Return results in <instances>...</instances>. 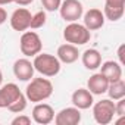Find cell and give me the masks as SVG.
Segmentation results:
<instances>
[{
	"mask_svg": "<svg viewBox=\"0 0 125 125\" xmlns=\"http://www.w3.org/2000/svg\"><path fill=\"white\" fill-rule=\"evenodd\" d=\"M71 102L75 107H78L80 110H85V109H90L94 103V99H93V94L87 90V88H78L72 93L71 96Z\"/></svg>",
	"mask_w": 125,
	"mask_h": 125,
	"instance_id": "obj_15",
	"label": "cell"
},
{
	"mask_svg": "<svg viewBox=\"0 0 125 125\" xmlns=\"http://www.w3.org/2000/svg\"><path fill=\"white\" fill-rule=\"evenodd\" d=\"M99 68H100V72L107 78L109 83L122 78V65L116 60H106Z\"/></svg>",
	"mask_w": 125,
	"mask_h": 125,
	"instance_id": "obj_16",
	"label": "cell"
},
{
	"mask_svg": "<svg viewBox=\"0 0 125 125\" xmlns=\"http://www.w3.org/2000/svg\"><path fill=\"white\" fill-rule=\"evenodd\" d=\"M107 85H109V81H107V78L102 72L93 74L88 78V81H87V90L93 96H102V94H104L106 90H107Z\"/></svg>",
	"mask_w": 125,
	"mask_h": 125,
	"instance_id": "obj_14",
	"label": "cell"
},
{
	"mask_svg": "<svg viewBox=\"0 0 125 125\" xmlns=\"http://www.w3.org/2000/svg\"><path fill=\"white\" fill-rule=\"evenodd\" d=\"M46 21H47V15L44 10H40L37 13L32 15L31 18V24H30V28L31 30H38V28H43L46 25Z\"/></svg>",
	"mask_w": 125,
	"mask_h": 125,
	"instance_id": "obj_20",
	"label": "cell"
},
{
	"mask_svg": "<svg viewBox=\"0 0 125 125\" xmlns=\"http://www.w3.org/2000/svg\"><path fill=\"white\" fill-rule=\"evenodd\" d=\"M56 57L60 60V63H66V65H71L74 62L78 60L80 57V52H78V47L71 44V43H65V44H60L57 47V53H56Z\"/></svg>",
	"mask_w": 125,
	"mask_h": 125,
	"instance_id": "obj_13",
	"label": "cell"
},
{
	"mask_svg": "<svg viewBox=\"0 0 125 125\" xmlns=\"http://www.w3.org/2000/svg\"><path fill=\"white\" fill-rule=\"evenodd\" d=\"M34 65L32 62L27 57H21L16 59L13 63V75L19 80V81H30L34 77Z\"/></svg>",
	"mask_w": 125,
	"mask_h": 125,
	"instance_id": "obj_11",
	"label": "cell"
},
{
	"mask_svg": "<svg viewBox=\"0 0 125 125\" xmlns=\"http://www.w3.org/2000/svg\"><path fill=\"white\" fill-rule=\"evenodd\" d=\"M59 13L62 16V19L66 22H77L78 19L83 18L84 8L80 0H62Z\"/></svg>",
	"mask_w": 125,
	"mask_h": 125,
	"instance_id": "obj_6",
	"label": "cell"
},
{
	"mask_svg": "<svg viewBox=\"0 0 125 125\" xmlns=\"http://www.w3.org/2000/svg\"><path fill=\"white\" fill-rule=\"evenodd\" d=\"M3 83V72H2V68H0V85Z\"/></svg>",
	"mask_w": 125,
	"mask_h": 125,
	"instance_id": "obj_30",
	"label": "cell"
},
{
	"mask_svg": "<svg viewBox=\"0 0 125 125\" xmlns=\"http://www.w3.org/2000/svg\"><path fill=\"white\" fill-rule=\"evenodd\" d=\"M6 21H8V13L3 8H0V25H3Z\"/></svg>",
	"mask_w": 125,
	"mask_h": 125,
	"instance_id": "obj_27",
	"label": "cell"
},
{
	"mask_svg": "<svg viewBox=\"0 0 125 125\" xmlns=\"http://www.w3.org/2000/svg\"><path fill=\"white\" fill-rule=\"evenodd\" d=\"M32 65L38 74H41L43 77H49V78L56 77L62 68L60 60L56 56H53L50 53H41V52L34 56Z\"/></svg>",
	"mask_w": 125,
	"mask_h": 125,
	"instance_id": "obj_2",
	"label": "cell"
},
{
	"mask_svg": "<svg viewBox=\"0 0 125 125\" xmlns=\"http://www.w3.org/2000/svg\"><path fill=\"white\" fill-rule=\"evenodd\" d=\"M53 121L56 125H78L81 122V110L75 106L63 107L54 115Z\"/></svg>",
	"mask_w": 125,
	"mask_h": 125,
	"instance_id": "obj_7",
	"label": "cell"
},
{
	"mask_svg": "<svg viewBox=\"0 0 125 125\" xmlns=\"http://www.w3.org/2000/svg\"><path fill=\"white\" fill-rule=\"evenodd\" d=\"M106 93L109 94V99L113 100V102L125 97V81H124V78H119L116 81L109 83Z\"/></svg>",
	"mask_w": 125,
	"mask_h": 125,
	"instance_id": "obj_18",
	"label": "cell"
},
{
	"mask_svg": "<svg viewBox=\"0 0 125 125\" xmlns=\"http://www.w3.org/2000/svg\"><path fill=\"white\" fill-rule=\"evenodd\" d=\"M115 102L110 99H102L97 103H93V118L100 125H107L115 118Z\"/></svg>",
	"mask_w": 125,
	"mask_h": 125,
	"instance_id": "obj_4",
	"label": "cell"
},
{
	"mask_svg": "<svg viewBox=\"0 0 125 125\" xmlns=\"http://www.w3.org/2000/svg\"><path fill=\"white\" fill-rule=\"evenodd\" d=\"M10 124L12 125H31V118L27 116V115H19L18 113V116L13 118Z\"/></svg>",
	"mask_w": 125,
	"mask_h": 125,
	"instance_id": "obj_23",
	"label": "cell"
},
{
	"mask_svg": "<svg viewBox=\"0 0 125 125\" xmlns=\"http://www.w3.org/2000/svg\"><path fill=\"white\" fill-rule=\"evenodd\" d=\"M124 12H125V8H113V6H107V5H104V9H103L104 18L112 22L119 21L124 16Z\"/></svg>",
	"mask_w": 125,
	"mask_h": 125,
	"instance_id": "obj_19",
	"label": "cell"
},
{
	"mask_svg": "<svg viewBox=\"0 0 125 125\" xmlns=\"http://www.w3.org/2000/svg\"><path fill=\"white\" fill-rule=\"evenodd\" d=\"M21 94L22 91L15 83H8L5 85H0V109H8Z\"/></svg>",
	"mask_w": 125,
	"mask_h": 125,
	"instance_id": "obj_10",
	"label": "cell"
},
{
	"mask_svg": "<svg viewBox=\"0 0 125 125\" xmlns=\"http://www.w3.org/2000/svg\"><path fill=\"white\" fill-rule=\"evenodd\" d=\"M34 2V0H15V3L19 5V6H28Z\"/></svg>",
	"mask_w": 125,
	"mask_h": 125,
	"instance_id": "obj_28",
	"label": "cell"
},
{
	"mask_svg": "<svg viewBox=\"0 0 125 125\" xmlns=\"http://www.w3.org/2000/svg\"><path fill=\"white\" fill-rule=\"evenodd\" d=\"M31 18H32V15H31V12L28 9H25V8L15 9L12 16H10V27H12V30L18 31V32L19 31L22 32V31L28 30L30 24H31Z\"/></svg>",
	"mask_w": 125,
	"mask_h": 125,
	"instance_id": "obj_9",
	"label": "cell"
},
{
	"mask_svg": "<svg viewBox=\"0 0 125 125\" xmlns=\"http://www.w3.org/2000/svg\"><path fill=\"white\" fill-rule=\"evenodd\" d=\"M54 119V110L49 103H35L32 109V121L38 125H49Z\"/></svg>",
	"mask_w": 125,
	"mask_h": 125,
	"instance_id": "obj_8",
	"label": "cell"
},
{
	"mask_svg": "<svg viewBox=\"0 0 125 125\" xmlns=\"http://www.w3.org/2000/svg\"><path fill=\"white\" fill-rule=\"evenodd\" d=\"M53 94V84L47 78H31L27 88H25V97L31 103H40L47 100Z\"/></svg>",
	"mask_w": 125,
	"mask_h": 125,
	"instance_id": "obj_1",
	"label": "cell"
},
{
	"mask_svg": "<svg viewBox=\"0 0 125 125\" xmlns=\"http://www.w3.org/2000/svg\"><path fill=\"white\" fill-rule=\"evenodd\" d=\"M63 38L66 43H71L74 46H83L90 41L91 31H88L84 24H78V21L69 22L63 30Z\"/></svg>",
	"mask_w": 125,
	"mask_h": 125,
	"instance_id": "obj_3",
	"label": "cell"
},
{
	"mask_svg": "<svg viewBox=\"0 0 125 125\" xmlns=\"http://www.w3.org/2000/svg\"><path fill=\"white\" fill-rule=\"evenodd\" d=\"M15 3V0H0V6H5V5H10Z\"/></svg>",
	"mask_w": 125,
	"mask_h": 125,
	"instance_id": "obj_29",
	"label": "cell"
},
{
	"mask_svg": "<svg viewBox=\"0 0 125 125\" xmlns=\"http://www.w3.org/2000/svg\"><path fill=\"white\" fill-rule=\"evenodd\" d=\"M81 62L85 66V69L94 71L102 65V53L97 49H87L81 54Z\"/></svg>",
	"mask_w": 125,
	"mask_h": 125,
	"instance_id": "obj_17",
	"label": "cell"
},
{
	"mask_svg": "<svg viewBox=\"0 0 125 125\" xmlns=\"http://www.w3.org/2000/svg\"><path fill=\"white\" fill-rule=\"evenodd\" d=\"M83 21H84V27L88 30V31H96V30H100L103 25H104V15L100 9H90L87 12L83 13Z\"/></svg>",
	"mask_w": 125,
	"mask_h": 125,
	"instance_id": "obj_12",
	"label": "cell"
},
{
	"mask_svg": "<svg viewBox=\"0 0 125 125\" xmlns=\"http://www.w3.org/2000/svg\"><path fill=\"white\" fill-rule=\"evenodd\" d=\"M124 50H125V44H121L118 49V59H119V63L124 65L125 63V59H124Z\"/></svg>",
	"mask_w": 125,
	"mask_h": 125,
	"instance_id": "obj_26",
	"label": "cell"
},
{
	"mask_svg": "<svg viewBox=\"0 0 125 125\" xmlns=\"http://www.w3.org/2000/svg\"><path fill=\"white\" fill-rule=\"evenodd\" d=\"M27 103H28V100H27V97H25V94L22 93L9 107H8V110H10L12 113H22L25 109H27Z\"/></svg>",
	"mask_w": 125,
	"mask_h": 125,
	"instance_id": "obj_21",
	"label": "cell"
},
{
	"mask_svg": "<svg viewBox=\"0 0 125 125\" xmlns=\"http://www.w3.org/2000/svg\"><path fill=\"white\" fill-rule=\"evenodd\" d=\"M62 0H41V5L47 12H56L60 8Z\"/></svg>",
	"mask_w": 125,
	"mask_h": 125,
	"instance_id": "obj_22",
	"label": "cell"
},
{
	"mask_svg": "<svg viewBox=\"0 0 125 125\" xmlns=\"http://www.w3.org/2000/svg\"><path fill=\"white\" fill-rule=\"evenodd\" d=\"M115 113L118 116H125V97L115 102Z\"/></svg>",
	"mask_w": 125,
	"mask_h": 125,
	"instance_id": "obj_24",
	"label": "cell"
},
{
	"mask_svg": "<svg viewBox=\"0 0 125 125\" xmlns=\"http://www.w3.org/2000/svg\"><path fill=\"white\" fill-rule=\"evenodd\" d=\"M104 5L113 8H125V0H104Z\"/></svg>",
	"mask_w": 125,
	"mask_h": 125,
	"instance_id": "obj_25",
	"label": "cell"
},
{
	"mask_svg": "<svg viewBox=\"0 0 125 125\" xmlns=\"http://www.w3.org/2000/svg\"><path fill=\"white\" fill-rule=\"evenodd\" d=\"M19 49H21V53L25 57H34L43 49V43H41L40 35L35 31H25L21 35Z\"/></svg>",
	"mask_w": 125,
	"mask_h": 125,
	"instance_id": "obj_5",
	"label": "cell"
}]
</instances>
